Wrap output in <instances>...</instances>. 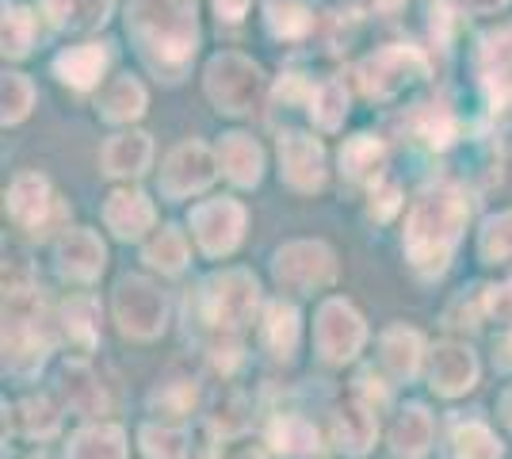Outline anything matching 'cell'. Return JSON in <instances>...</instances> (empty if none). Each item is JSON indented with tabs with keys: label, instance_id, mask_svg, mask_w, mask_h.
<instances>
[{
	"label": "cell",
	"instance_id": "9",
	"mask_svg": "<svg viewBox=\"0 0 512 459\" xmlns=\"http://www.w3.org/2000/svg\"><path fill=\"white\" fill-rule=\"evenodd\" d=\"M192 230L207 257H226L245 234V207L234 199H207L192 211Z\"/></svg>",
	"mask_w": 512,
	"mask_h": 459
},
{
	"label": "cell",
	"instance_id": "14",
	"mask_svg": "<svg viewBox=\"0 0 512 459\" xmlns=\"http://www.w3.org/2000/svg\"><path fill=\"white\" fill-rule=\"evenodd\" d=\"M428 379H432V391L444 394V398H459L467 394L474 383H478V360L467 345H436L432 352V368H428Z\"/></svg>",
	"mask_w": 512,
	"mask_h": 459
},
{
	"label": "cell",
	"instance_id": "16",
	"mask_svg": "<svg viewBox=\"0 0 512 459\" xmlns=\"http://www.w3.org/2000/svg\"><path fill=\"white\" fill-rule=\"evenodd\" d=\"M50 184H46V176L39 173H20L12 180V188H8V215L27 226V230H35L39 234V226L46 222V211H50Z\"/></svg>",
	"mask_w": 512,
	"mask_h": 459
},
{
	"label": "cell",
	"instance_id": "43",
	"mask_svg": "<svg viewBox=\"0 0 512 459\" xmlns=\"http://www.w3.org/2000/svg\"><path fill=\"white\" fill-rule=\"evenodd\" d=\"M214 8H218V16H226V20H241L245 8H249V0H214Z\"/></svg>",
	"mask_w": 512,
	"mask_h": 459
},
{
	"label": "cell",
	"instance_id": "27",
	"mask_svg": "<svg viewBox=\"0 0 512 459\" xmlns=\"http://www.w3.org/2000/svg\"><path fill=\"white\" fill-rule=\"evenodd\" d=\"M386 161V150L379 138H371V134H356V138H348L341 150V169L348 180H356V184H367V180H375L379 169H383Z\"/></svg>",
	"mask_w": 512,
	"mask_h": 459
},
{
	"label": "cell",
	"instance_id": "34",
	"mask_svg": "<svg viewBox=\"0 0 512 459\" xmlns=\"http://www.w3.org/2000/svg\"><path fill=\"white\" fill-rule=\"evenodd\" d=\"M478 253L486 264H512V211H501L482 226Z\"/></svg>",
	"mask_w": 512,
	"mask_h": 459
},
{
	"label": "cell",
	"instance_id": "20",
	"mask_svg": "<svg viewBox=\"0 0 512 459\" xmlns=\"http://www.w3.org/2000/svg\"><path fill=\"white\" fill-rule=\"evenodd\" d=\"M390 448L398 459H421L432 448V417L425 406H406L394 429H390Z\"/></svg>",
	"mask_w": 512,
	"mask_h": 459
},
{
	"label": "cell",
	"instance_id": "26",
	"mask_svg": "<svg viewBox=\"0 0 512 459\" xmlns=\"http://www.w3.org/2000/svg\"><path fill=\"white\" fill-rule=\"evenodd\" d=\"M100 115L111 119V123H130L146 111V88L138 85L134 77H115L111 85L100 92Z\"/></svg>",
	"mask_w": 512,
	"mask_h": 459
},
{
	"label": "cell",
	"instance_id": "31",
	"mask_svg": "<svg viewBox=\"0 0 512 459\" xmlns=\"http://www.w3.org/2000/svg\"><path fill=\"white\" fill-rule=\"evenodd\" d=\"M65 318V333H69V341L77 345L81 352H92L96 349V341H100V326H96V318H100V310L96 303L88 299V295H77V299H69L62 310Z\"/></svg>",
	"mask_w": 512,
	"mask_h": 459
},
{
	"label": "cell",
	"instance_id": "8",
	"mask_svg": "<svg viewBox=\"0 0 512 459\" xmlns=\"http://www.w3.org/2000/svg\"><path fill=\"white\" fill-rule=\"evenodd\" d=\"M165 295L142 280V276H127L115 287V322L127 337H138V341H150L165 329Z\"/></svg>",
	"mask_w": 512,
	"mask_h": 459
},
{
	"label": "cell",
	"instance_id": "17",
	"mask_svg": "<svg viewBox=\"0 0 512 459\" xmlns=\"http://www.w3.org/2000/svg\"><path fill=\"white\" fill-rule=\"evenodd\" d=\"M218 161L237 188H256L264 176V153L249 134H226L218 146Z\"/></svg>",
	"mask_w": 512,
	"mask_h": 459
},
{
	"label": "cell",
	"instance_id": "10",
	"mask_svg": "<svg viewBox=\"0 0 512 459\" xmlns=\"http://www.w3.org/2000/svg\"><path fill=\"white\" fill-rule=\"evenodd\" d=\"M318 352L329 364H344L363 349L367 341V329L363 318L344 303V299H325L318 310Z\"/></svg>",
	"mask_w": 512,
	"mask_h": 459
},
{
	"label": "cell",
	"instance_id": "12",
	"mask_svg": "<svg viewBox=\"0 0 512 459\" xmlns=\"http://www.w3.org/2000/svg\"><path fill=\"white\" fill-rule=\"evenodd\" d=\"M279 173L295 192H318L325 184V150L302 131L279 134Z\"/></svg>",
	"mask_w": 512,
	"mask_h": 459
},
{
	"label": "cell",
	"instance_id": "33",
	"mask_svg": "<svg viewBox=\"0 0 512 459\" xmlns=\"http://www.w3.org/2000/svg\"><path fill=\"white\" fill-rule=\"evenodd\" d=\"M146 261H150L153 268H161L165 276L184 272V264H188V241H184V234L165 226V230L146 245Z\"/></svg>",
	"mask_w": 512,
	"mask_h": 459
},
{
	"label": "cell",
	"instance_id": "38",
	"mask_svg": "<svg viewBox=\"0 0 512 459\" xmlns=\"http://www.w3.org/2000/svg\"><path fill=\"white\" fill-rule=\"evenodd\" d=\"M35 35V20L23 4H4V54L8 58H23Z\"/></svg>",
	"mask_w": 512,
	"mask_h": 459
},
{
	"label": "cell",
	"instance_id": "11",
	"mask_svg": "<svg viewBox=\"0 0 512 459\" xmlns=\"http://www.w3.org/2000/svg\"><path fill=\"white\" fill-rule=\"evenodd\" d=\"M214 153L203 142H184L169 153L165 169H161V192L169 199H188L203 192L214 180Z\"/></svg>",
	"mask_w": 512,
	"mask_h": 459
},
{
	"label": "cell",
	"instance_id": "39",
	"mask_svg": "<svg viewBox=\"0 0 512 459\" xmlns=\"http://www.w3.org/2000/svg\"><path fill=\"white\" fill-rule=\"evenodd\" d=\"M268 27L279 39H299L310 27V12L295 0H268Z\"/></svg>",
	"mask_w": 512,
	"mask_h": 459
},
{
	"label": "cell",
	"instance_id": "30",
	"mask_svg": "<svg viewBox=\"0 0 512 459\" xmlns=\"http://www.w3.org/2000/svg\"><path fill=\"white\" fill-rule=\"evenodd\" d=\"M272 448H276L283 459H299V456H310L314 448H318V433H314V425L310 421H302V417H279L276 425H272Z\"/></svg>",
	"mask_w": 512,
	"mask_h": 459
},
{
	"label": "cell",
	"instance_id": "28",
	"mask_svg": "<svg viewBox=\"0 0 512 459\" xmlns=\"http://www.w3.org/2000/svg\"><path fill=\"white\" fill-rule=\"evenodd\" d=\"M260 341H264V349L272 352V356L287 360V356L295 352V345H299V314H295V306H287V303L268 306Z\"/></svg>",
	"mask_w": 512,
	"mask_h": 459
},
{
	"label": "cell",
	"instance_id": "46",
	"mask_svg": "<svg viewBox=\"0 0 512 459\" xmlns=\"http://www.w3.org/2000/svg\"><path fill=\"white\" fill-rule=\"evenodd\" d=\"M245 459H260V456H245Z\"/></svg>",
	"mask_w": 512,
	"mask_h": 459
},
{
	"label": "cell",
	"instance_id": "7",
	"mask_svg": "<svg viewBox=\"0 0 512 459\" xmlns=\"http://www.w3.org/2000/svg\"><path fill=\"white\" fill-rule=\"evenodd\" d=\"M272 276L279 287H287L295 295H310L337 280V257L321 241H291L276 253Z\"/></svg>",
	"mask_w": 512,
	"mask_h": 459
},
{
	"label": "cell",
	"instance_id": "32",
	"mask_svg": "<svg viewBox=\"0 0 512 459\" xmlns=\"http://www.w3.org/2000/svg\"><path fill=\"white\" fill-rule=\"evenodd\" d=\"M406 127L417 134L421 142H428V146H448L451 138H455V119H451L440 104H421V108L406 119Z\"/></svg>",
	"mask_w": 512,
	"mask_h": 459
},
{
	"label": "cell",
	"instance_id": "37",
	"mask_svg": "<svg viewBox=\"0 0 512 459\" xmlns=\"http://www.w3.org/2000/svg\"><path fill=\"white\" fill-rule=\"evenodd\" d=\"M310 111H314V123H318L321 131H337L344 123V115H348V92H344L341 81H325L314 92Z\"/></svg>",
	"mask_w": 512,
	"mask_h": 459
},
{
	"label": "cell",
	"instance_id": "25",
	"mask_svg": "<svg viewBox=\"0 0 512 459\" xmlns=\"http://www.w3.org/2000/svg\"><path fill=\"white\" fill-rule=\"evenodd\" d=\"M65 459H127V437L119 425H88L73 437Z\"/></svg>",
	"mask_w": 512,
	"mask_h": 459
},
{
	"label": "cell",
	"instance_id": "35",
	"mask_svg": "<svg viewBox=\"0 0 512 459\" xmlns=\"http://www.w3.org/2000/svg\"><path fill=\"white\" fill-rule=\"evenodd\" d=\"M142 452L146 459H188V433L172 425H146L142 433Z\"/></svg>",
	"mask_w": 512,
	"mask_h": 459
},
{
	"label": "cell",
	"instance_id": "21",
	"mask_svg": "<svg viewBox=\"0 0 512 459\" xmlns=\"http://www.w3.org/2000/svg\"><path fill=\"white\" fill-rule=\"evenodd\" d=\"M104 69H107V50L96 43L69 46L65 54H58V62H54V73L73 88H92L104 77Z\"/></svg>",
	"mask_w": 512,
	"mask_h": 459
},
{
	"label": "cell",
	"instance_id": "45",
	"mask_svg": "<svg viewBox=\"0 0 512 459\" xmlns=\"http://www.w3.org/2000/svg\"><path fill=\"white\" fill-rule=\"evenodd\" d=\"M501 414H505V425L512 429V387L505 391V398H501Z\"/></svg>",
	"mask_w": 512,
	"mask_h": 459
},
{
	"label": "cell",
	"instance_id": "4",
	"mask_svg": "<svg viewBox=\"0 0 512 459\" xmlns=\"http://www.w3.org/2000/svg\"><path fill=\"white\" fill-rule=\"evenodd\" d=\"M203 85H207V96L211 104L222 115H249V111L260 104V69L245 58V54H214L207 62V73H203Z\"/></svg>",
	"mask_w": 512,
	"mask_h": 459
},
{
	"label": "cell",
	"instance_id": "42",
	"mask_svg": "<svg viewBox=\"0 0 512 459\" xmlns=\"http://www.w3.org/2000/svg\"><path fill=\"white\" fill-rule=\"evenodd\" d=\"M394 207H398V188H383V192H379V211H371V215H375V219H390Z\"/></svg>",
	"mask_w": 512,
	"mask_h": 459
},
{
	"label": "cell",
	"instance_id": "24",
	"mask_svg": "<svg viewBox=\"0 0 512 459\" xmlns=\"http://www.w3.org/2000/svg\"><path fill=\"white\" fill-rule=\"evenodd\" d=\"M43 12L62 31H92L111 16V0H43Z\"/></svg>",
	"mask_w": 512,
	"mask_h": 459
},
{
	"label": "cell",
	"instance_id": "19",
	"mask_svg": "<svg viewBox=\"0 0 512 459\" xmlns=\"http://www.w3.org/2000/svg\"><path fill=\"white\" fill-rule=\"evenodd\" d=\"M104 222L115 238H142L153 226V203L142 192H115L104 203Z\"/></svg>",
	"mask_w": 512,
	"mask_h": 459
},
{
	"label": "cell",
	"instance_id": "41",
	"mask_svg": "<svg viewBox=\"0 0 512 459\" xmlns=\"http://www.w3.org/2000/svg\"><path fill=\"white\" fill-rule=\"evenodd\" d=\"M20 425L27 437H54L58 433V414L50 398H27L20 406Z\"/></svg>",
	"mask_w": 512,
	"mask_h": 459
},
{
	"label": "cell",
	"instance_id": "2",
	"mask_svg": "<svg viewBox=\"0 0 512 459\" xmlns=\"http://www.w3.org/2000/svg\"><path fill=\"white\" fill-rule=\"evenodd\" d=\"M467 219L470 203L459 188H451V184L428 188L425 196L413 203L406 222V257L413 261V268L425 276H440L463 238Z\"/></svg>",
	"mask_w": 512,
	"mask_h": 459
},
{
	"label": "cell",
	"instance_id": "40",
	"mask_svg": "<svg viewBox=\"0 0 512 459\" xmlns=\"http://www.w3.org/2000/svg\"><path fill=\"white\" fill-rule=\"evenodd\" d=\"M35 104V88L23 73H4V127L27 119V111Z\"/></svg>",
	"mask_w": 512,
	"mask_h": 459
},
{
	"label": "cell",
	"instance_id": "29",
	"mask_svg": "<svg viewBox=\"0 0 512 459\" xmlns=\"http://www.w3.org/2000/svg\"><path fill=\"white\" fill-rule=\"evenodd\" d=\"M62 394L65 402L77 410V414H100L104 410V391L96 383V375L88 372L85 364H69L62 372Z\"/></svg>",
	"mask_w": 512,
	"mask_h": 459
},
{
	"label": "cell",
	"instance_id": "1",
	"mask_svg": "<svg viewBox=\"0 0 512 459\" xmlns=\"http://www.w3.org/2000/svg\"><path fill=\"white\" fill-rule=\"evenodd\" d=\"M127 31L138 43L146 66L180 81V73L192 66L199 23H195V0H134L127 16Z\"/></svg>",
	"mask_w": 512,
	"mask_h": 459
},
{
	"label": "cell",
	"instance_id": "23",
	"mask_svg": "<svg viewBox=\"0 0 512 459\" xmlns=\"http://www.w3.org/2000/svg\"><path fill=\"white\" fill-rule=\"evenodd\" d=\"M421 352H425V341H421L417 329L390 326L383 333V364L390 368V375L413 379L417 368H421Z\"/></svg>",
	"mask_w": 512,
	"mask_h": 459
},
{
	"label": "cell",
	"instance_id": "5",
	"mask_svg": "<svg viewBox=\"0 0 512 459\" xmlns=\"http://www.w3.org/2000/svg\"><path fill=\"white\" fill-rule=\"evenodd\" d=\"M425 73H428V62L417 46H383L371 58H363L360 69H356L360 88L371 100H390V96H398L406 85L421 81Z\"/></svg>",
	"mask_w": 512,
	"mask_h": 459
},
{
	"label": "cell",
	"instance_id": "22",
	"mask_svg": "<svg viewBox=\"0 0 512 459\" xmlns=\"http://www.w3.org/2000/svg\"><path fill=\"white\" fill-rule=\"evenodd\" d=\"M371 440H375V410L360 398H348L337 414V444L348 456H363Z\"/></svg>",
	"mask_w": 512,
	"mask_h": 459
},
{
	"label": "cell",
	"instance_id": "13",
	"mask_svg": "<svg viewBox=\"0 0 512 459\" xmlns=\"http://www.w3.org/2000/svg\"><path fill=\"white\" fill-rule=\"evenodd\" d=\"M54 261L65 280H77V284H92L100 272H104V241L96 238L92 230H69L62 234L58 249H54Z\"/></svg>",
	"mask_w": 512,
	"mask_h": 459
},
{
	"label": "cell",
	"instance_id": "36",
	"mask_svg": "<svg viewBox=\"0 0 512 459\" xmlns=\"http://www.w3.org/2000/svg\"><path fill=\"white\" fill-rule=\"evenodd\" d=\"M455 459H501V440L482 421H467L455 429Z\"/></svg>",
	"mask_w": 512,
	"mask_h": 459
},
{
	"label": "cell",
	"instance_id": "3",
	"mask_svg": "<svg viewBox=\"0 0 512 459\" xmlns=\"http://www.w3.org/2000/svg\"><path fill=\"white\" fill-rule=\"evenodd\" d=\"M43 303L31 287L4 291V364L12 372H27L43 364Z\"/></svg>",
	"mask_w": 512,
	"mask_h": 459
},
{
	"label": "cell",
	"instance_id": "15",
	"mask_svg": "<svg viewBox=\"0 0 512 459\" xmlns=\"http://www.w3.org/2000/svg\"><path fill=\"white\" fill-rule=\"evenodd\" d=\"M482 85L497 108H512V27L482 39Z\"/></svg>",
	"mask_w": 512,
	"mask_h": 459
},
{
	"label": "cell",
	"instance_id": "6",
	"mask_svg": "<svg viewBox=\"0 0 512 459\" xmlns=\"http://www.w3.org/2000/svg\"><path fill=\"white\" fill-rule=\"evenodd\" d=\"M260 303L256 280L245 268H230L222 276H211L203 287V306H207V322L222 333H237L253 322V310Z\"/></svg>",
	"mask_w": 512,
	"mask_h": 459
},
{
	"label": "cell",
	"instance_id": "18",
	"mask_svg": "<svg viewBox=\"0 0 512 459\" xmlns=\"http://www.w3.org/2000/svg\"><path fill=\"white\" fill-rule=\"evenodd\" d=\"M150 157H153V142L150 134L142 131L115 134L104 146V153H100L107 176H142L150 169Z\"/></svg>",
	"mask_w": 512,
	"mask_h": 459
},
{
	"label": "cell",
	"instance_id": "44",
	"mask_svg": "<svg viewBox=\"0 0 512 459\" xmlns=\"http://www.w3.org/2000/svg\"><path fill=\"white\" fill-rule=\"evenodd\" d=\"M474 12H497V8H505L509 0H467Z\"/></svg>",
	"mask_w": 512,
	"mask_h": 459
}]
</instances>
